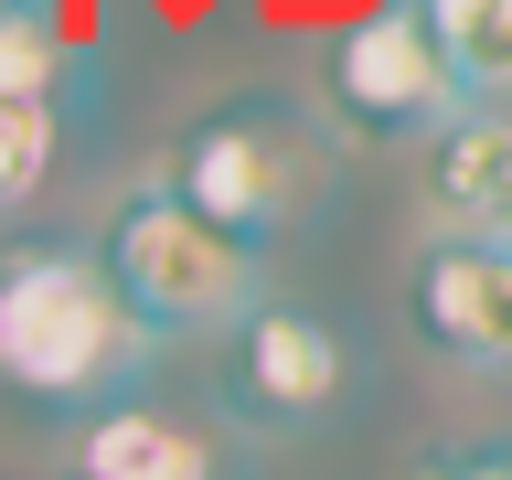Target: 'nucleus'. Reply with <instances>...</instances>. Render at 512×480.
Wrapping results in <instances>:
<instances>
[{
    "label": "nucleus",
    "mask_w": 512,
    "mask_h": 480,
    "mask_svg": "<svg viewBox=\"0 0 512 480\" xmlns=\"http://www.w3.org/2000/svg\"><path fill=\"white\" fill-rule=\"evenodd\" d=\"M160 331L128 310L96 246H11L0 256V395L43 416H96L139 395Z\"/></svg>",
    "instance_id": "nucleus-1"
},
{
    "label": "nucleus",
    "mask_w": 512,
    "mask_h": 480,
    "mask_svg": "<svg viewBox=\"0 0 512 480\" xmlns=\"http://www.w3.org/2000/svg\"><path fill=\"white\" fill-rule=\"evenodd\" d=\"M107 278L128 288V310L150 320L160 342H192V331H235V320L267 299V256L246 235H224L203 203H192L171 171H139V182L107 203Z\"/></svg>",
    "instance_id": "nucleus-2"
},
{
    "label": "nucleus",
    "mask_w": 512,
    "mask_h": 480,
    "mask_svg": "<svg viewBox=\"0 0 512 480\" xmlns=\"http://www.w3.org/2000/svg\"><path fill=\"white\" fill-rule=\"evenodd\" d=\"M160 171H171L224 235L267 246L278 224H299L320 203V182H331V139H320V118L299 107V96H224L214 118L182 128V150L160 160Z\"/></svg>",
    "instance_id": "nucleus-3"
},
{
    "label": "nucleus",
    "mask_w": 512,
    "mask_h": 480,
    "mask_svg": "<svg viewBox=\"0 0 512 480\" xmlns=\"http://www.w3.org/2000/svg\"><path fill=\"white\" fill-rule=\"evenodd\" d=\"M320 96L363 139H427L448 107H470L459 75H448V43L427 22V0H374L363 22H342L331 54H320Z\"/></svg>",
    "instance_id": "nucleus-4"
},
{
    "label": "nucleus",
    "mask_w": 512,
    "mask_h": 480,
    "mask_svg": "<svg viewBox=\"0 0 512 480\" xmlns=\"http://www.w3.org/2000/svg\"><path fill=\"white\" fill-rule=\"evenodd\" d=\"M214 395H224L235 427H256V438H310V427H331V406L352 395V352H342V331H331L310 299H256V310L224 331Z\"/></svg>",
    "instance_id": "nucleus-5"
},
{
    "label": "nucleus",
    "mask_w": 512,
    "mask_h": 480,
    "mask_svg": "<svg viewBox=\"0 0 512 480\" xmlns=\"http://www.w3.org/2000/svg\"><path fill=\"white\" fill-rule=\"evenodd\" d=\"M406 320L416 342L459 374H512V246H459L427 235L406 267Z\"/></svg>",
    "instance_id": "nucleus-6"
},
{
    "label": "nucleus",
    "mask_w": 512,
    "mask_h": 480,
    "mask_svg": "<svg viewBox=\"0 0 512 480\" xmlns=\"http://www.w3.org/2000/svg\"><path fill=\"white\" fill-rule=\"evenodd\" d=\"M416 203L459 246H512V107H448L416 139Z\"/></svg>",
    "instance_id": "nucleus-7"
},
{
    "label": "nucleus",
    "mask_w": 512,
    "mask_h": 480,
    "mask_svg": "<svg viewBox=\"0 0 512 480\" xmlns=\"http://www.w3.org/2000/svg\"><path fill=\"white\" fill-rule=\"evenodd\" d=\"M64 480H224V459H214V438H203L192 416L118 395V406L75 416V438H64Z\"/></svg>",
    "instance_id": "nucleus-8"
},
{
    "label": "nucleus",
    "mask_w": 512,
    "mask_h": 480,
    "mask_svg": "<svg viewBox=\"0 0 512 480\" xmlns=\"http://www.w3.org/2000/svg\"><path fill=\"white\" fill-rule=\"evenodd\" d=\"M427 22H438V43H448L459 96L502 107L512 96V0H427Z\"/></svg>",
    "instance_id": "nucleus-9"
},
{
    "label": "nucleus",
    "mask_w": 512,
    "mask_h": 480,
    "mask_svg": "<svg viewBox=\"0 0 512 480\" xmlns=\"http://www.w3.org/2000/svg\"><path fill=\"white\" fill-rule=\"evenodd\" d=\"M75 86V43H64L54 0H0V96H64Z\"/></svg>",
    "instance_id": "nucleus-10"
},
{
    "label": "nucleus",
    "mask_w": 512,
    "mask_h": 480,
    "mask_svg": "<svg viewBox=\"0 0 512 480\" xmlns=\"http://www.w3.org/2000/svg\"><path fill=\"white\" fill-rule=\"evenodd\" d=\"M64 160V96H0V214H22Z\"/></svg>",
    "instance_id": "nucleus-11"
},
{
    "label": "nucleus",
    "mask_w": 512,
    "mask_h": 480,
    "mask_svg": "<svg viewBox=\"0 0 512 480\" xmlns=\"http://www.w3.org/2000/svg\"><path fill=\"white\" fill-rule=\"evenodd\" d=\"M406 480H512V438H480V448H438V459H416Z\"/></svg>",
    "instance_id": "nucleus-12"
}]
</instances>
